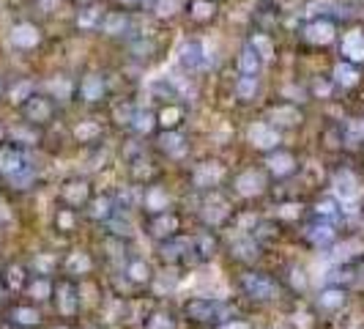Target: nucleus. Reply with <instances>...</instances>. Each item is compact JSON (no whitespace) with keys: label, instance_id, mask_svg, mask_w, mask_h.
Returning <instances> with one entry per match:
<instances>
[{"label":"nucleus","instance_id":"f257e3e1","mask_svg":"<svg viewBox=\"0 0 364 329\" xmlns=\"http://www.w3.org/2000/svg\"><path fill=\"white\" fill-rule=\"evenodd\" d=\"M225 275H227V291L236 297V302L244 308V313L269 319L288 308L282 283L271 264L249 266V269H230V272L225 269Z\"/></svg>","mask_w":364,"mask_h":329},{"label":"nucleus","instance_id":"f03ea898","mask_svg":"<svg viewBox=\"0 0 364 329\" xmlns=\"http://www.w3.org/2000/svg\"><path fill=\"white\" fill-rule=\"evenodd\" d=\"M176 36H179V30H165V27L154 25L151 19L140 16V25L129 36V41L118 52H110V55L118 63H124V66H129L140 74H148V71H154L157 66H162L168 60Z\"/></svg>","mask_w":364,"mask_h":329},{"label":"nucleus","instance_id":"7ed1b4c3","mask_svg":"<svg viewBox=\"0 0 364 329\" xmlns=\"http://www.w3.org/2000/svg\"><path fill=\"white\" fill-rule=\"evenodd\" d=\"M115 96V71L110 55L93 44V55H88L77 66V85H74V110H93L104 113V107Z\"/></svg>","mask_w":364,"mask_h":329},{"label":"nucleus","instance_id":"20e7f679","mask_svg":"<svg viewBox=\"0 0 364 329\" xmlns=\"http://www.w3.org/2000/svg\"><path fill=\"white\" fill-rule=\"evenodd\" d=\"M238 157L222 154V151H211L203 148L181 173H176L179 184H181L183 201L186 198H197V195H208V192H219L227 187L230 170L236 165Z\"/></svg>","mask_w":364,"mask_h":329},{"label":"nucleus","instance_id":"39448f33","mask_svg":"<svg viewBox=\"0 0 364 329\" xmlns=\"http://www.w3.org/2000/svg\"><path fill=\"white\" fill-rule=\"evenodd\" d=\"M340 22L332 14H299V22L293 33L288 36V44L296 49L299 58L307 60H329L334 55L337 38H340Z\"/></svg>","mask_w":364,"mask_h":329},{"label":"nucleus","instance_id":"423d86ee","mask_svg":"<svg viewBox=\"0 0 364 329\" xmlns=\"http://www.w3.org/2000/svg\"><path fill=\"white\" fill-rule=\"evenodd\" d=\"M176 308H179L183 329H216L227 319L244 313V308L236 302V297L230 291L227 294H211V291L208 294H203V291L183 294L176 299Z\"/></svg>","mask_w":364,"mask_h":329},{"label":"nucleus","instance_id":"0eeeda50","mask_svg":"<svg viewBox=\"0 0 364 329\" xmlns=\"http://www.w3.org/2000/svg\"><path fill=\"white\" fill-rule=\"evenodd\" d=\"M271 179L266 176L263 165L258 159H249V157H238L233 170H230V179H227V187L225 192L236 201V206H260L266 209V203L271 201Z\"/></svg>","mask_w":364,"mask_h":329},{"label":"nucleus","instance_id":"6e6552de","mask_svg":"<svg viewBox=\"0 0 364 329\" xmlns=\"http://www.w3.org/2000/svg\"><path fill=\"white\" fill-rule=\"evenodd\" d=\"M307 302L312 313L318 316V321L329 329H345L364 308V302L354 291L332 286V283H318Z\"/></svg>","mask_w":364,"mask_h":329},{"label":"nucleus","instance_id":"1a4fd4ad","mask_svg":"<svg viewBox=\"0 0 364 329\" xmlns=\"http://www.w3.org/2000/svg\"><path fill=\"white\" fill-rule=\"evenodd\" d=\"M63 132H66V143L71 154H88L104 143H110L113 126L107 121L104 113H93V110H71L63 118Z\"/></svg>","mask_w":364,"mask_h":329},{"label":"nucleus","instance_id":"9d476101","mask_svg":"<svg viewBox=\"0 0 364 329\" xmlns=\"http://www.w3.org/2000/svg\"><path fill=\"white\" fill-rule=\"evenodd\" d=\"M277 269V277L282 283V291H285V299L288 305H296V302H307L310 294L315 291L318 280L312 277V269H310V258L302 256L299 250L288 247L282 253L274 256V264Z\"/></svg>","mask_w":364,"mask_h":329},{"label":"nucleus","instance_id":"9b49d317","mask_svg":"<svg viewBox=\"0 0 364 329\" xmlns=\"http://www.w3.org/2000/svg\"><path fill=\"white\" fill-rule=\"evenodd\" d=\"M282 143H288L285 135H280L258 110L255 113H244L238 115V126H236V146H238V157H249V159H260L266 154H271L274 148H280Z\"/></svg>","mask_w":364,"mask_h":329},{"label":"nucleus","instance_id":"f8f14e48","mask_svg":"<svg viewBox=\"0 0 364 329\" xmlns=\"http://www.w3.org/2000/svg\"><path fill=\"white\" fill-rule=\"evenodd\" d=\"M151 151L165 165V170L176 176L203 151V143L194 129H173V132H157L151 137Z\"/></svg>","mask_w":364,"mask_h":329},{"label":"nucleus","instance_id":"ddd939ff","mask_svg":"<svg viewBox=\"0 0 364 329\" xmlns=\"http://www.w3.org/2000/svg\"><path fill=\"white\" fill-rule=\"evenodd\" d=\"M280 135H285L288 140H304L307 132L312 129V121H315V110L307 107V104H299V102H288V99H277V96H269L266 104L258 110Z\"/></svg>","mask_w":364,"mask_h":329},{"label":"nucleus","instance_id":"4468645a","mask_svg":"<svg viewBox=\"0 0 364 329\" xmlns=\"http://www.w3.org/2000/svg\"><path fill=\"white\" fill-rule=\"evenodd\" d=\"M183 206H186L189 220H192L194 228H208V231H216V234H227V228L233 223V214L238 209L236 201L225 190L197 195V198H186Z\"/></svg>","mask_w":364,"mask_h":329},{"label":"nucleus","instance_id":"2eb2a0df","mask_svg":"<svg viewBox=\"0 0 364 329\" xmlns=\"http://www.w3.org/2000/svg\"><path fill=\"white\" fill-rule=\"evenodd\" d=\"M5 44L19 58H38L52 44V36L47 30V22H41L38 16L25 11L11 19V25L5 30Z\"/></svg>","mask_w":364,"mask_h":329},{"label":"nucleus","instance_id":"dca6fc26","mask_svg":"<svg viewBox=\"0 0 364 329\" xmlns=\"http://www.w3.org/2000/svg\"><path fill=\"white\" fill-rule=\"evenodd\" d=\"M343 231L345 228H340V225H334V223H323V220H312V217H307L293 234H291V245H293V250H299L302 256H307V258H329L332 253H334V247L340 245V239H343Z\"/></svg>","mask_w":364,"mask_h":329},{"label":"nucleus","instance_id":"f3484780","mask_svg":"<svg viewBox=\"0 0 364 329\" xmlns=\"http://www.w3.org/2000/svg\"><path fill=\"white\" fill-rule=\"evenodd\" d=\"M274 256L260 247L249 234H222V269H249V266H269Z\"/></svg>","mask_w":364,"mask_h":329},{"label":"nucleus","instance_id":"a211bd4d","mask_svg":"<svg viewBox=\"0 0 364 329\" xmlns=\"http://www.w3.org/2000/svg\"><path fill=\"white\" fill-rule=\"evenodd\" d=\"M258 162L263 165V170H266V176L271 179L274 187L291 184V181H296V179L302 176V170H304L307 148H304V143H299V140H288V143H282L280 148H274L271 154L260 157Z\"/></svg>","mask_w":364,"mask_h":329},{"label":"nucleus","instance_id":"6ab92c4d","mask_svg":"<svg viewBox=\"0 0 364 329\" xmlns=\"http://www.w3.org/2000/svg\"><path fill=\"white\" fill-rule=\"evenodd\" d=\"M102 272H104V266H102V258H99L91 236L63 247V253H60V275L63 277L82 283V280L102 277Z\"/></svg>","mask_w":364,"mask_h":329},{"label":"nucleus","instance_id":"aec40b11","mask_svg":"<svg viewBox=\"0 0 364 329\" xmlns=\"http://www.w3.org/2000/svg\"><path fill=\"white\" fill-rule=\"evenodd\" d=\"M176 206H183V192L179 179L173 173H165L162 179L140 187V203H137V214L140 217L162 214V212H170Z\"/></svg>","mask_w":364,"mask_h":329},{"label":"nucleus","instance_id":"412c9836","mask_svg":"<svg viewBox=\"0 0 364 329\" xmlns=\"http://www.w3.org/2000/svg\"><path fill=\"white\" fill-rule=\"evenodd\" d=\"M189 228H192V220H189L186 206H176V209L162 212V214L140 217V242L146 247H151V245H159V242L179 236V234H186Z\"/></svg>","mask_w":364,"mask_h":329},{"label":"nucleus","instance_id":"4be33fe9","mask_svg":"<svg viewBox=\"0 0 364 329\" xmlns=\"http://www.w3.org/2000/svg\"><path fill=\"white\" fill-rule=\"evenodd\" d=\"M47 231H49V236H52V242L58 247H66V245H74V242L91 236V228L85 223L82 212L69 209V206L55 203V201H52V206L47 212Z\"/></svg>","mask_w":364,"mask_h":329},{"label":"nucleus","instance_id":"5701e85b","mask_svg":"<svg viewBox=\"0 0 364 329\" xmlns=\"http://www.w3.org/2000/svg\"><path fill=\"white\" fill-rule=\"evenodd\" d=\"M96 190H99V179H93L85 170H69L52 184V201L82 212L91 203V198L96 195Z\"/></svg>","mask_w":364,"mask_h":329},{"label":"nucleus","instance_id":"b1692460","mask_svg":"<svg viewBox=\"0 0 364 329\" xmlns=\"http://www.w3.org/2000/svg\"><path fill=\"white\" fill-rule=\"evenodd\" d=\"M227 25V8L216 0H186L181 19V33L208 36L216 30H225Z\"/></svg>","mask_w":364,"mask_h":329},{"label":"nucleus","instance_id":"393cba45","mask_svg":"<svg viewBox=\"0 0 364 329\" xmlns=\"http://www.w3.org/2000/svg\"><path fill=\"white\" fill-rule=\"evenodd\" d=\"M104 11H107V3L104 0H93L88 5L69 8V14L63 19L66 38L69 41H77V44H96V36H99Z\"/></svg>","mask_w":364,"mask_h":329},{"label":"nucleus","instance_id":"a878e982","mask_svg":"<svg viewBox=\"0 0 364 329\" xmlns=\"http://www.w3.org/2000/svg\"><path fill=\"white\" fill-rule=\"evenodd\" d=\"M154 264L159 269H173V272H181V275H197V266H194V258H192V242H189V231L179 234L168 242H159V245H151L148 247Z\"/></svg>","mask_w":364,"mask_h":329},{"label":"nucleus","instance_id":"bb28decb","mask_svg":"<svg viewBox=\"0 0 364 329\" xmlns=\"http://www.w3.org/2000/svg\"><path fill=\"white\" fill-rule=\"evenodd\" d=\"M137 25H140L137 14H129V11L107 5L102 27H99V36H96V47L104 49V52H118L129 41V36L137 30Z\"/></svg>","mask_w":364,"mask_h":329},{"label":"nucleus","instance_id":"cd10ccee","mask_svg":"<svg viewBox=\"0 0 364 329\" xmlns=\"http://www.w3.org/2000/svg\"><path fill=\"white\" fill-rule=\"evenodd\" d=\"M165 173H168V170H165V165L157 159V154L151 151V143H148L146 148H140L137 154L126 157L124 162H118V179L126 181V184H132V187H146V184L162 179Z\"/></svg>","mask_w":364,"mask_h":329},{"label":"nucleus","instance_id":"c85d7f7f","mask_svg":"<svg viewBox=\"0 0 364 329\" xmlns=\"http://www.w3.org/2000/svg\"><path fill=\"white\" fill-rule=\"evenodd\" d=\"M41 74V91L52 96L66 113L74 110V85H77V66L74 63H58L52 69H38Z\"/></svg>","mask_w":364,"mask_h":329},{"label":"nucleus","instance_id":"c756f323","mask_svg":"<svg viewBox=\"0 0 364 329\" xmlns=\"http://www.w3.org/2000/svg\"><path fill=\"white\" fill-rule=\"evenodd\" d=\"M19 121H25V124H30V126H36V129H44V132H49L52 126H58V124H63V118H66V110L52 99V96H47L44 91H36L16 113H14Z\"/></svg>","mask_w":364,"mask_h":329},{"label":"nucleus","instance_id":"7c9ffc66","mask_svg":"<svg viewBox=\"0 0 364 329\" xmlns=\"http://www.w3.org/2000/svg\"><path fill=\"white\" fill-rule=\"evenodd\" d=\"M118 272H121L124 280L132 286V291H135L137 297H143V294H151V286H154V280H157L159 266L154 264L148 247L140 245V247H135V250L126 256V261L121 264Z\"/></svg>","mask_w":364,"mask_h":329},{"label":"nucleus","instance_id":"2f4dec72","mask_svg":"<svg viewBox=\"0 0 364 329\" xmlns=\"http://www.w3.org/2000/svg\"><path fill=\"white\" fill-rule=\"evenodd\" d=\"M269 96H271V80H269V74H263V77L236 74L233 77V104H236V115L260 110Z\"/></svg>","mask_w":364,"mask_h":329},{"label":"nucleus","instance_id":"473e14b6","mask_svg":"<svg viewBox=\"0 0 364 329\" xmlns=\"http://www.w3.org/2000/svg\"><path fill=\"white\" fill-rule=\"evenodd\" d=\"M266 214L274 217L280 225H285L293 234L310 217V198L288 195V192H271V201L266 203Z\"/></svg>","mask_w":364,"mask_h":329},{"label":"nucleus","instance_id":"72a5a7b5","mask_svg":"<svg viewBox=\"0 0 364 329\" xmlns=\"http://www.w3.org/2000/svg\"><path fill=\"white\" fill-rule=\"evenodd\" d=\"M49 316L52 319H63V321H80V319H85V313H82V294H80V283L77 280L63 277V275L55 277Z\"/></svg>","mask_w":364,"mask_h":329},{"label":"nucleus","instance_id":"f704fd0d","mask_svg":"<svg viewBox=\"0 0 364 329\" xmlns=\"http://www.w3.org/2000/svg\"><path fill=\"white\" fill-rule=\"evenodd\" d=\"M0 321L11 329H44L49 321V310L16 297L0 302Z\"/></svg>","mask_w":364,"mask_h":329},{"label":"nucleus","instance_id":"c9c22d12","mask_svg":"<svg viewBox=\"0 0 364 329\" xmlns=\"http://www.w3.org/2000/svg\"><path fill=\"white\" fill-rule=\"evenodd\" d=\"M36 91H41V74L38 69H22V71H5V88H3V107L16 113Z\"/></svg>","mask_w":364,"mask_h":329},{"label":"nucleus","instance_id":"e433bc0d","mask_svg":"<svg viewBox=\"0 0 364 329\" xmlns=\"http://www.w3.org/2000/svg\"><path fill=\"white\" fill-rule=\"evenodd\" d=\"M118 212H121V203H118V192H115V181H113V184H99L96 195L82 209V217L91 231H102Z\"/></svg>","mask_w":364,"mask_h":329},{"label":"nucleus","instance_id":"4c0bfd02","mask_svg":"<svg viewBox=\"0 0 364 329\" xmlns=\"http://www.w3.org/2000/svg\"><path fill=\"white\" fill-rule=\"evenodd\" d=\"M189 242H192V258L197 272L211 269L222 258V234L208 231V228H189Z\"/></svg>","mask_w":364,"mask_h":329},{"label":"nucleus","instance_id":"58836bf2","mask_svg":"<svg viewBox=\"0 0 364 329\" xmlns=\"http://www.w3.org/2000/svg\"><path fill=\"white\" fill-rule=\"evenodd\" d=\"M140 96H143L148 104H154V107H157V104H165V102H179V99H183L179 71L146 77V80H143V88H140ZM183 102H186V99H183Z\"/></svg>","mask_w":364,"mask_h":329},{"label":"nucleus","instance_id":"ea45409f","mask_svg":"<svg viewBox=\"0 0 364 329\" xmlns=\"http://www.w3.org/2000/svg\"><path fill=\"white\" fill-rule=\"evenodd\" d=\"M334 58L348 60V63L364 69V16L354 19V22H345L340 27V38H337V47H334Z\"/></svg>","mask_w":364,"mask_h":329},{"label":"nucleus","instance_id":"a19ab883","mask_svg":"<svg viewBox=\"0 0 364 329\" xmlns=\"http://www.w3.org/2000/svg\"><path fill=\"white\" fill-rule=\"evenodd\" d=\"M227 63H230V69L236 74H244V77H263V74H269L263 58L258 55V49L241 33L236 36V44L227 52Z\"/></svg>","mask_w":364,"mask_h":329},{"label":"nucleus","instance_id":"79ce46f5","mask_svg":"<svg viewBox=\"0 0 364 329\" xmlns=\"http://www.w3.org/2000/svg\"><path fill=\"white\" fill-rule=\"evenodd\" d=\"M140 93H115L113 102L104 107V115L113 126V135L121 137V135H129L132 129V121H135V113L140 107Z\"/></svg>","mask_w":364,"mask_h":329},{"label":"nucleus","instance_id":"37998d69","mask_svg":"<svg viewBox=\"0 0 364 329\" xmlns=\"http://www.w3.org/2000/svg\"><path fill=\"white\" fill-rule=\"evenodd\" d=\"M27 280H30V269H27L22 256H3L0 258V291L5 299L22 297Z\"/></svg>","mask_w":364,"mask_h":329},{"label":"nucleus","instance_id":"c03bdc74","mask_svg":"<svg viewBox=\"0 0 364 329\" xmlns=\"http://www.w3.org/2000/svg\"><path fill=\"white\" fill-rule=\"evenodd\" d=\"M197 110L194 104L189 102H165V104H157V126L159 132H173V129H194V121H197Z\"/></svg>","mask_w":364,"mask_h":329},{"label":"nucleus","instance_id":"a18cd8bd","mask_svg":"<svg viewBox=\"0 0 364 329\" xmlns=\"http://www.w3.org/2000/svg\"><path fill=\"white\" fill-rule=\"evenodd\" d=\"M60 253L63 247H58L55 242L49 245H36L27 253H22L30 275H44V277H58L60 275Z\"/></svg>","mask_w":364,"mask_h":329},{"label":"nucleus","instance_id":"49530a36","mask_svg":"<svg viewBox=\"0 0 364 329\" xmlns=\"http://www.w3.org/2000/svg\"><path fill=\"white\" fill-rule=\"evenodd\" d=\"M135 329H183L176 299H151L146 316Z\"/></svg>","mask_w":364,"mask_h":329},{"label":"nucleus","instance_id":"de8ad7c7","mask_svg":"<svg viewBox=\"0 0 364 329\" xmlns=\"http://www.w3.org/2000/svg\"><path fill=\"white\" fill-rule=\"evenodd\" d=\"M8 146L19 148V151H30V154H44L47 132L36 129V126H30V124H25L14 115V121L8 124Z\"/></svg>","mask_w":364,"mask_h":329},{"label":"nucleus","instance_id":"09e8293b","mask_svg":"<svg viewBox=\"0 0 364 329\" xmlns=\"http://www.w3.org/2000/svg\"><path fill=\"white\" fill-rule=\"evenodd\" d=\"M183 8H186V0H148V8L143 16L165 30H181Z\"/></svg>","mask_w":364,"mask_h":329},{"label":"nucleus","instance_id":"8fccbe9b","mask_svg":"<svg viewBox=\"0 0 364 329\" xmlns=\"http://www.w3.org/2000/svg\"><path fill=\"white\" fill-rule=\"evenodd\" d=\"M52 291H55V277H44V275H30L25 291H22V299L49 310V302H52Z\"/></svg>","mask_w":364,"mask_h":329},{"label":"nucleus","instance_id":"3c124183","mask_svg":"<svg viewBox=\"0 0 364 329\" xmlns=\"http://www.w3.org/2000/svg\"><path fill=\"white\" fill-rule=\"evenodd\" d=\"M157 132H159V126H157V107L148 104L146 99H140V107L135 113V121H132L129 135L132 137H140V140H151Z\"/></svg>","mask_w":364,"mask_h":329},{"label":"nucleus","instance_id":"603ef678","mask_svg":"<svg viewBox=\"0 0 364 329\" xmlns=\"http://www.w3.org/2000/svg\"><path fill=\"white\" fill-rule=\"evenodd\" d=\"M27 14L38 16L47 25H52V22L63 25V19L69 14V5H66V0H27Z\"/></svg>","mask_w":364,"mask_h":329},{"label":"nucleus","instance_id":"864d4df0","mask_svg":"<svg viewBox=\"0 0 364 329\" xmlns=\"http://www.w3.org/2000/svg\"><path fill=\"white\" fill-rule=\"evenodd\" d=\"M16 220H19V212H16V198L0 187V236L11 234L16 228Z\"/></svg>","mask_w":364,"mask_h":329},{"label":"nucleus","instance_id":"5fc2aeb1","mask_svg":"<svg viewBox=\"0 0 364 329\" xmlns=\"http://www.w3.org/2000/svg\"><path fill=\"white\" fill-rule=\"evenodd\" d=\"M263 327V319L258 316H247V313H238L233 319H227L225 324H219L216 329H260Z\"/></svg>","mask_w":364,"mask_h":329},{"label":"nucleus","instance_id":"6e6d98bb","mask_svg":"<svg viewBox=\"0 0 364 329\" xmlns=\"http://www.w3.org/2000/svg\"><path fill=\"white\" fill-rule=\"evenodd\" d=\"M110 8H121V11H129V14H137L143 16L146 8H148V0H104Z\"/></svg>","mask_w":364,"mask_h":329},{"label":"nucleus","instance_id":"4d7b16f0","mask_svg":"<svg viewBox=\"0 0 364 329\" xmlns=\"http://www.w3.org/2000/svg\"><path fill=\"white\" fill-rule=\"evenodd\" d=\"M44 329H77V321H63V319H52L49 316V321H47Z\"/></svg>","mask_w":364,"mask_h":329},{"label":"nucleus","instance_id":"13d9d810","mask_svg":"<svg viewBox=\"0 0 364 329\" xmlns=\"http://www.w3.org/2000/svg\"><path fill=\"white\" fill-rule=\"evenodd\" d=\"M77 329H107V327H104L102 321H96V319L88 316V319H80V321H77Z\"/></svg>","mask_w":364,"mask_h":329},{"label":"nucleus","instance_id":"bf43d9fd","mask_svg":"<svg viewBox=\"0 0 364 329\" xmlns=\"http://www.w3.org/2000/svg\"><path fill=\"white\" fill-rule=\"evenodd\" d=\"M8 124H11V121H5V118L0 115V151L8 146Z\"/></svg>","mask_w":364,"mask_h":329},{"label":"nucleus","instance_id":"052dcab7","mask_svg":"<svg viewBox=\"0 0 364 329\" xmlns=\"http://www.w3.org/2000/svg\"><path fill=\"white\" fill-rule=\"evenodd\" d=\"M3 88H5V71H0V102H3Z\"/></svg>","mask_w":364,"mask_h":329},{"label":"nucleus","instance_id":"680f3d73","mask_svg":"<svg viewBox=\"0 0 364 329\" xmlns=\"http://www.w3.org/2000/svg\"><path fill=\"white\" fill-rule=\"evenodd\" d=\"M356 5H359V14L364 16V0H356Z\"/></svg>","mask_w":364,"mask_h":329},{"label":"nucleus","instance_id":"e2e57ef3","mask_svg":"<svg viewBox=\"0 0 364 329\" xmlns=\"http://www.w3.org/2000/svg\"><path fill=\"white\" fill-rule=\"evenodd\" d=\"M216 3H222V5L227 8V5H230V3H236V0H216Z\"/></svg>","mask_w":364,"mask_h":329}]
</instances>
